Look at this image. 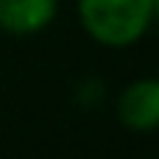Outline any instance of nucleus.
I'll use <instances>...</instances> for the list:
<instances>
[{"mask_svg": "<svg viewBox=\"0 0 159 159\" xmlns=\"http://www.w3.org/2000/svg\"><path fill=\"white\" fill-rule=\"evenodd\" d=\"M117 115L129 129L148 131L159 126V81L145 78L126 87L117 101Z\"/></svg>", "mask_w": 159, "mask_h": 159, "instance_id": "nucleus-2", "label": "nucleus"}, {"mask_svg": "<svg viewBox=\"0 0 159 159\" xmlns=\"http://www.w3.org/2000/svg\"><path fill=\"white\" fill-rule=\"evenodd\" d=\"M154 20L151 0H81V22L103 45H131Z\"/></svg>", "mask_w": 159, "mask_h": 159, "instance_id": "nucleus-1", "label": "nucleus"}, {"mask_svg": "<svg viewBox=\"0 0 159 159\" xmlns=\"http://www.w3.org/2000/svg\"><path fill=\"white\" fill-rule=\"evenodd\" d=\"M151 6H154V17H159V0H151Z\"/></svg>", "mask_w": 159, "mask_h": 159, "instance_id": "nucleus-4", "label": "nucleus"}, {"mask_svg": "<svg viewBox=\"0 0 159 159\" xmlns=\"http://www.w3.org/2000/svg\"><path fill=\"white\" fill-rule=\"evenodd\" d=\"M56 14V0H0V28L11 34L42 31Z\"/></svg>", "mask_w": 159, "mask_h": 159, "instance_id": "nucleus-3", "label": "nucleus"}]
</instances>
